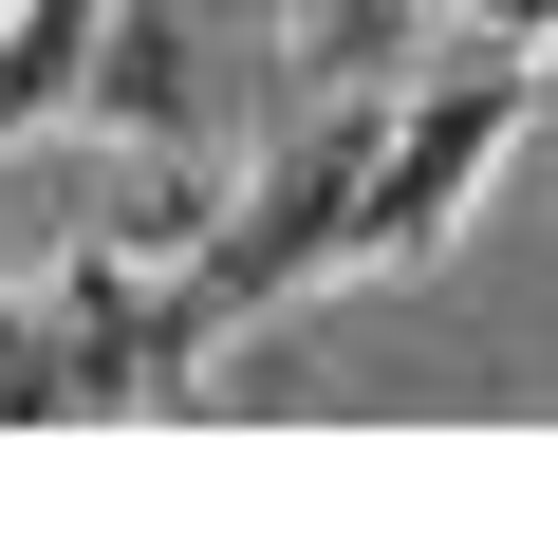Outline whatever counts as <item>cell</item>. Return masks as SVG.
Returning <instances> with one entry per match:
<instances>
[{
	"mask_svg": "<svg viewBox=\"0 0 558 558\" xmlns=\"http://www.w3.org/2000/svg\"><path fill=\"white\" fill-rule=\"evenodd\" d=\"M521 112H539V57H447V75L373 94L354 205H336V279H428L484 223V186L521 168Z\"/></svg>",
	"mask_w": 558,
	"mask_h": 558,
	"instance_id": "1",
	"label": "cell"
},
{
	"mask_svg": "<svg viewBox=\"0 0 558 558\" xmlns=\"http://www.w3.org/2000/svg\"><path fill=\"white\" fill-rule=\"evenodd\" d=\"M186 112H205V38H186V0H94L75 131H94V149H168Z\"/></svg>",
	"mask_w": 558,
	"mask_h": 558,
	"instance_id": "2",
	"label": "cell"
},
{
	"mask_svg": "<svg viewBox=\"0 0 558 558\" xmlns=\"http://www.w3.org/2000/svg\"><path fill=\"white\" fill-rule=\"evenodd\" d=\"M75 57L94 0H0V131H75Z\"/></svg>",
	"mask_w": 558,
	"mask_h": 558,
	"instance_id": "3",
	"label": "cell"
},
{
	"mask_svg": "<svg viewBox=\"0 0 558 558\" xmlns=\"http://www.w3.org/2000/svg\"><path fill=\"white\" fill-rule=\"evenodd\" d=\"M428 20H447L465 57H539V20H558V0H428Z\"/></svg>",
	"mask_w": 558,
	"mask_h": 558,
	"instance_id": "4",
	"label": "cell"
},
{
	"mask_svg": "<svg viewBox=\"0 0 558 558\" xmlns=\"http://www.w3.org/2000/svg\"><path fill=\"white\" fill-rule=\"evenodd\" d=\"M410 20H428V0H299V38H336V57L354 38H410Z\"/></svg>",
	"mask_w": 558,
	"mask_h": 558,
	"instance_id": "5",
	"label": "cell"
},
{
	"mask_svg": "<svg viewBox=\"0 0 558 558\" xmlns=\"http://www.w3.org/2000/svg\"><path fill=\"white\" fill-rule=\"evenodd\" d=\"M279 20H299V0H279Z\"/></svg>",
	"mask_w": 558,
	"mask_h": 558,
	"instance_id": "6",
	"label": "cell"
}]
</instances>
